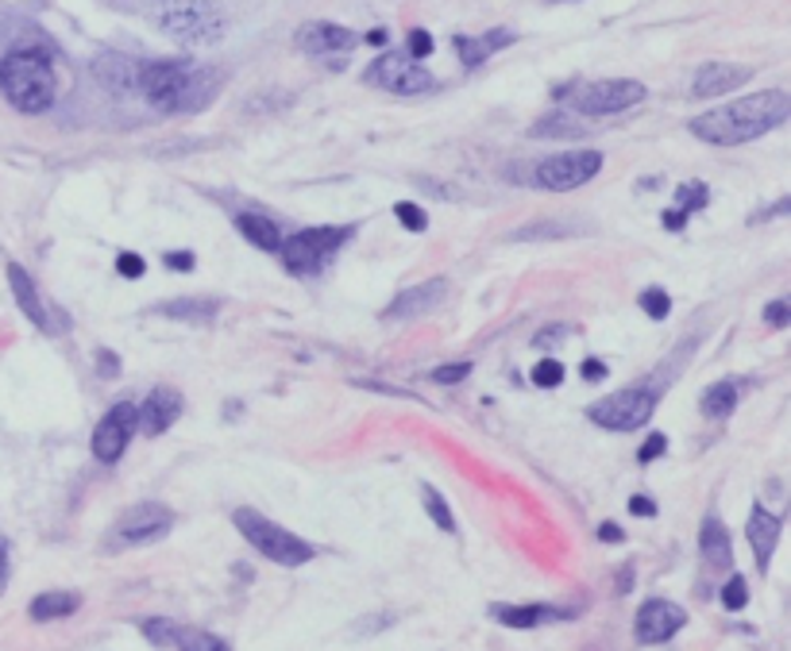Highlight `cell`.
Masks as SVG:
<instances>
[{
    "label": "cell",
    "instance_id": "obj_39",
    "mask_svg": "<svg viewBox=\"0 0 791 651\" xmlns=\"http://www.w3.org/2000/svg\"><path fill=\"white\" fill-rule=\"evenodd\" d=\"M429 54H433V35L429 32H409V59H429Z\"/></svg>",
    "mask_w": 791,
    "mask_h": 651
},
{
    "label": "cell",
    "instance_id": "obj_3",
    "mask_svg": "<svg viewBox=\"0 0 791 651\" xmlns=\"http://www.w3.org/2000/svg\"><path fill=\"white\" fill-rule=\"evenodd\" d=\"M0 93L16 112L39 116L54 104L59 97V77H54V62L39 47H16L0 59Z\"/></svg>",
    "mask_w": 791,
    "mask_h": 651
},
{
    "label": "cell",
    "instance_id": "obj_45",
    "mask_svg": "<svg viewBox=\"0 0 791 651\" xmlns=\"http://www.w3.org/2000/svg\"><path fill=\"white\" fill-rule=\"evenodd\" d=\"M660 221H664V228H668V231H680V228H683V221H688V212L672 209V212H664Z\"/></svg>",
    "mask_w": 791,
    "mask_h": 651
},
{
    "label": "cell",
    "instance_id": "obj_10",
    "mask_svg": "<svg viewBox=\"0 0 791 651\" xmlns=\"http://www.w3.org/2000/svg\"><path fill=\"white\" fill-rule=\"evenodd\" d=\"M598 170H603V154L598 151H564V154H553V159L536 162L533 181L553 189V193H564V189L588 186Z\"/></svg>",
    "mask_w": 791,
    "mask_h": 651
},
{
    "label": "cell",
    "instance_id": "obj_27",
    "mask_svg": "<svg viewBox=\"0 0 791 651\" xmlns=\"http://www.w3.org/2000/svg\"><path fill=\"white\" fill-rule=\"evenodd\" d=\"M733 405H738V389H733V381H715V386L703 393V401H699L703 416H710V421H722V416H730Z\"/></svg>",
    "mask_w": 791,
    "mask_h": 651
},
{
    "label": "cell",
    "instance_id": "obj_15",
    "mask_svg": "<svg viewBox=\"0 0 791 651\" xmlns=\"http://www.w3.org/2000/svg\"><path fill=\"white\" fill-rule=\"evenodd\" d=\"M444 293H448V281L444 278H433V281H425V286H409L406 293H398L391 305H386L383 316L386 321H413V316H425L441 305Z\"/></svg>",
    "mask_w": 791,
    "mask_h": 651
},
{
    "label": "cell",
    "instance_id": "obj_5",
    "mask_svg": "<svg viewBox=\"0 0 791 651\" xmlns=\"http://www.w3.org/2000/svg\"><path fill=\"white\" fill-rule=\"evenodd\" d=\"M232 525L239 528V536H244L259 555H267L271 563H279V567H301V563H309V559L317 555L313 543L286 533L279 521L256 513V509H236V513H232Z\"/></svg>",
    "mask_w": 791,
    "mask_h": 651
},
{
    "label": "cell",
    "instance_id": "obj_1",
    "mask_svg": "<svg viewBox=\"0 0 791 651\" xmlns=\"http://www.w3.org/2000/svg\"><path fill=\"white\" fill-rule=\"evenodd\" d=\"M791 116V97L783 89H765V93L741 97L722 109H710L703 116L691 120V136L715 147H738L749 139L768 136L773 127H780Z\"/></svg>",
    "mask_w": 791,
    "mask_h": 651
},
{
    "label": "cell",
    "instance_id": "obj_41",
    "mask_svg": "<svg viewBox=\"0 0 791 651\" xmlns=\"http://www.w3.org/2000/svg\"><path fill=\"white\" fill-rule=\"evenodd\" d=\"M568 336H571V328H568V324H553V328L536 331V336H533V347H541V351H545V347H553L556 339H568Z\"/></svg>",
    "mask_w": 791,
    "mask_h": 651
},
{
    "label": "cell",
    "instance_id": "obj_47",
    "mask_svg": "<svg viewBox=\"0 0 791 651\" xmlns=\"http://www.w3.org/2000/svg\"><path fill=\"white\" fill-rule=\"evenodd\" d=\"M598 540H603V543H621V540H626V533H621L618 525H603V528H598Z\"/></svg>",
    "mask_w": 791,
    "mask_h": 651
},
{
    "label": "cell",
    "instance_id": "obj_8",
    "mask_svg": "<svg viewBox=\"0 0 791 651\" xmlns=\"http://www.w3.org/2000/svg\"><path fill=\"white\" fill-rule=\"evenodd\" d=\"M641 101H645V85L633 82V77L591 82V85H579L576 93H571V109L583 112V116H614V112H626Z\"/></svg>",
    "mask_w": 791,
    "mask_h": 651
},
{
    "label": "cell",
    "instance_id": "obj_21",
    "mask_svg": "<svg viewBox=\"0 0 791 651\" xmlns=\"http://www.w3.org/2000/svg\"><path fill=\"white\" fill-rule=\"evenodd\" d=\"M514 42V32H506V27H494V32L486 35H456V51H460V62L468 70L483 66L486 59H491L494 51H503V47H510Z\"/></svg>",
    "mask_w": 791,
    "mask_h": 651
},
{
    "label": "cell",
    "instance_id": "obj_19",
    "mask_svg": "<svg viewBox=\"0 0 791 651\" xmlns=\"http://www.w3.org/2000/svg\"><path fill=\"white\" fill-rule=\"evenodd\" d=\"M745 533H749V548H753V555H757V567L761 571H768V563H773V551H776V543H780V521H776L768 509H753L749 513V525H745Z\"/></svg>",
    "mask_w": 791,
    "mask_h": 651
},
{
    "label": "cell",
    "instance_id": "obj_20",
    "mask_svg": "<svg viewBox=\"0 0 791 651\" xmlns=\"http://www.w3.org/2000/svg\"><path fill=\"white\" fill-rule=\"evenodd\" d=\"M491 617L506 628H541L548 621H568V610L556 605H491Z\"/></svg>",
    "mask_w": 791,
    "mask_h": 651
},
{
    "label": "cell",
    "instance_id": "obj_38",
    "mask_svg": "<svg viewBox=\"0 0 791 651\" xmlns=\"http://www.w3.org/2000/svg\"><path fill=\"white\" fill-rule=\"evenodd\" d=\"M706 204V186H680V212H695V209H703Z\"/></svg>",
    "mask_w": 791,
    "mask_h": 651
},
{
    "label": "cell",
    "instance_id": "obj_28",
    "mask_svg": "<svg viewBox=\"0 0 791 651\" xmlns=\"http://www.w3.org/2000/svg\"><path fill=\"white\" fill-rule=\"evenodd\" d=\"M174 648L178 651H232L221 636L201 633V628H178V633H174Z\"/></svg>",
    "mask_w": 791,
    "mask_h": 651
},
{
    "label": "cell",
    "instance_id": "obj_36",
    "mask_svg": "<svg viewBox=\"0 0 791 651\" xmlns=\"http://www.w3.org/2000/svg\"><path fill=\"white\" fill-rule=\"evenodd\" d=\"M468 374H471V363H448V366H436L433 381H441V386H456V381H464Z\"/></svg>",
    "mask_w": 791,
    "mask_h": 651
},
{
    "label": "cell",
    "instance_id": "obj_29",
    "mask_svg": "<svg viewBox=\"0 0 791 651\" xmlns=\"http://www.w3.org/2000/svg\"><path fill=\"white\" fill-rule=\"evenodd\" d=\"M421 501H425V513L433 516V525L441 528V533H456V516H452L448 501H444L433 486H421Z\"/></svg>",
    "mask_w": 791,
    "mask_h": 651
},
{
    "label": "cell",
    "instance_id": "obj_18",
    "mask_svg": "<svg viewBox=\"0 0 791 651\" xmlns=\"http://www.w3.org/2000/svg\"><path fill=\"white\" fill-rule=\"evenodd\" d=\"M9 286H12V297H16V305L24 309V316L35 324V328L59 331V324H54V321H51V313H47L44 297H39V289H35L32 274H27L20 263H12V266H9Z\"/></svg>",
    "mask_w": 791,
    "mask_h": 651
},
{
    "label": "cell",
    "instance_id": "obj_31",
    "mask_svg": "<svg viewBox=\"0 0 791 651\" xmlns=\"http://www.w3.org/2000/svg\"><path fill=\"white\" fill-rule=\"evenodd\" d=\"M722 605L730 613H738V610H745V605H749V586H745V578H741V575H733L730 583L722 586Z\"/></svg>",
    "mask_w": 791,
    "mask_h": 651
},
{
    "label": "cell",
    "instance_id": "obj_46",
    "mask_svg": "<svg viewBox=\"0 0 791 651\" xmlns=\"http://www.w3.org/2000/svg\"><path fill=\"white\" fill-rule=\"evenodd\" d=\"M583 378H588V381H598V378H606V366L598 363V359H588V363H583Z\"/></svg>",
    "mask_w": 791,
    "mask_h": 651
},
{
    "label": "cell",
    "instance_id": "obj_43",
    "mask_svg": "<svg viewBox=\"0 0 791 651\" xmlns=\"http://www.w3.org/2000/svg\"><path fill=\"white\" fill-rule=\"evenodd\" d=\"M162 263L171 266V271H182V274H186V271H194V254H189V251H171V254H166V259H162Z\"/></svg>",
    "mask_w": 791,
    "mask_h": 651
},
{
    "label": "cell",
    "instance_id": "obj_23",
    "mask_svg": "<svg viewBox=\"0 0 791 651\" xmlns=\"http://www.w3.org/2000/svg\"><path fill=\"white\" fill-rule=\"evenodd\" d=\"M155 313L171 316V321H186V324H209L221 313V301L213 297H178V301H162Z\"/></svg>",
    "mask_w": 791,
    "mask_h": 651
},
{
    "label": "cell",
    "instance_id": "obj_37",
    "mask_svg": "<svg viewBox=\"0 0 791 651\" xmlns=\"http://www.w3.org/2000/svg\"><path fill=\"white\" fill-rule=\"evenodd\" d=\"M116 271H120V278H144V254H132V251H124L116 259Z\"/></svg>",
    "mask_w": 791,
    "mask_h": 651
},
{
    "label": "cell",
    "instance_id": "obj_2",
    "mask_svg": "<svg viewBox=\"0 0 791 651\" xmlns=\"http://www.w3.org/2000/svg\"><path fill=\"white\" fill-rule=\"evenodd\" d=\"M136 93H144L147 104L159 112H201L221 93V70L194 66L186 59L144 62L136 77Z\"/></svg>",
    "mask_w": 791,
    "mask_h": 651
},
{
    "label": "cell",
    "instance_id": "obj_25",
    "mask_svg": "<svg viewBox=\"0 0 791 651\" xmlns=\"http://www.w3.org/2000/svg\"><path fill=\"white\" fill-rule=\"evenodd\" d=\"M236 228H239V236H244L251 247H259V251H279V247H282V231H279V224L267 221V216H256V212H244V216H236Z\"/></svg>",
    "mask_w": 791,
    "mask_h": 651
},
{
    "label": "cell",
    "instance_id": "obj_6",
    "mask_svg": "<svg viewBox=\"0 0 791 651\" xmlns=\"http://www.w3.org/2000/svg\"><path fill=\"white\" fill-rule=\"evenodd\" d=\"M348 228H306L298 236L282 239V263L289 274H317L332 254L341 251V243L348 239Z\"/></svg>",
    "mask_w": 791,
    "mask_h": 651
},
{
    "label": "cell",
    "instance_id": "obj_13",
    "mask_svg": "<svg viewBox=\"0 0 791 651\" xmlns=\"http://www.w3.org/2000/svg\"><path fill=\"white\" fill-rule=\"evenodd\" d=\"M683 625H688V613H683L676 601L653 598L638 610V625H633V633H638L641 643H664V640H672Z\"/></svg>",
    "mask_w": 791,
    "mask_h": 651
},
{
    "label": "cell",
    "instance_id": "obj_4",
    "mask_svg": "<svg viewBox=\"0 0 791 651\" xmlns=\"http://www.w3.org/2000/svg\"><path fill=\"white\" fill-rule=\"evenodd\" d=\"M159 32L186 47H209V42L224 39L228 16H224L221 0H171L159 12Z\"/></svg>",
    "mask_w": 791,
    "mask_h": 651
},
{
    "label": "cell",
    "instance_id": "obj_50",
    "mask_svg": "<svg viewBox=\"0 0 791 651\" xmlns=\"http://www.w3.org/2000/svg\"><path fill=\"white\" fill-rule=\"evenodd\" d=\"M367 42H374V47H383L386 35H383V32H371V35H367Z\"/></svg>",
    "mask_w": 791,
    "mask_h": 651
},
{
    "label": "cell",
    "instance_id": "obj_14",
    "mask_svg": "<svg viewBox=\"0 0 791 651\" xmlns=\"http://www.w3.org/2000/svg\"><path fill=\"white\" fill-rule=\"evenodd\" d=\"M749 77H753V70L738 66V62H706V66H699L695 82H691V93H695L699 101H710V97L733 93V89L745 85Z\"/></svg>",
    "mask_w": 791,
    "mask_h": 651
},
{
    "label": "cell",
    "instance_id": "obj_33",
    "mask_svg": "<svg viewBox=\"0 0 791 651\" xmlns=\"http://www.w3.org/2000/svg\"><path fill=\"white\" fill-rule=\"evenodd\" d=\"M641 309H645L653 321H664L668 309H672V297L664 293V289H645V293H641Z\"/></svg>",
    "mask_w": 791,
    "mask_h": 651
},
{
    "label": "cell",
    "instance_id": "obj_9",
    "mask_svg": "<svg viewBox=\"0 0 791 651\" xmlns=\"http://www.w3.org/2000/svg\"><path fill=\"white\" fill-rule=\"evenodd\" d=\"M653 409H656V393L645 386H638V389H618L610 398L595 401V405L588 409V416L598 424V428L633 431V428H641V424H648Z\"/></svg>",
    "mask_w": 791,
    "mask_h": 651
},
{
    "label": "cell",
    "instance_id": "obj_32",
    "mask_svg": "<svg viewBox=\"0 0 791 651\" xmlns=\"http://www.w3.org/2000/svg\"><path fill=\"white\" fill-rule=\"evenodd\" d=\"M144 636L151 643H159V648H166V643H174V633H178V625H171V621H162V617H151V621H144Z\"/></svg>",
    "mask_w": 791,
    "mask_h": 651
},
{
    "label": "cell",
    "instance_id": "obj_42",
    "mask_svg": "<svg viewBox=\"0 0 791 651\" xmlns=\"http://www.w3.org/2000/svg\"><path fill=\"white\" fill-rule=\"evenodd\" d=\"M765 321L773 324V328H783V324L791 321V305L788 301H773V305L765 309Z\"/></svg>",
    "mask_w": 791,
    "mask_h": 651
},
{
    "label": "cell",
    "instance_id": "obj_49",
    "mask_svg": "<svg viewBox=\"0 0 791 651\" xmlns=\"http://www.w3.org/2000/svg\"><path fill=\"white\" fill-rule=\"evenodd\" d=\"M97 366H101V374H116L120 359H116V355H109V351H101V355H97Z\"/></svg>",
    "mask_w": 791,
    "mask_h": 651
},
{
    "label": "cell",
    "instance_id": "obj_11",
    "mask_svg": "<svg viewBox=\"0 0 791 651\" xmlns=\"http://www.w3.org/2000/svg\"><path fill=\"white\" fill-rule=\"evenodd\" d=\"M174 528V513L159 501H139L128 513L120 516L112 528V543L116 548H139V543H155Z\"/></svg>",
    "mask_w": 791,
    "mask_h": 651
},
{
    "label": "cell",
    "instance_id": "obj_44",
    "mask_svg": "<svg viewBox=\"0 0 791 651\" xmlns=\"http://www.w3.org/2000/svg\"><path fill=\"white\" fill-rule=\"evenodd\" d=\"M630 513H633V516H656V505H653V501H648V498H641V493H638V498H630Z\"/></svg>",
    "mask_w": 791,
    "mask_h": 651
},
{
    "label": "cell",
    "instance_id": "obj_34",
    "mask_svg": "<svg viewBox=\"0 0 791 651\" xmlns=\"http://www.w3.org/2000/svg\"><path fill=\"white\" fill-rule=\"evenodd\" d=\"M394 216H398L401 228H406V231H425L429 228V216L413 201H401L398 209H394Z\"/></svg>",
    "mask_w": 791,
    "mask_h": 651
},
{
    "label": "cell",
    "instance_id": "obj_12",
    "mask_svg": "<svg viewBox=\"0 0 791 651\" xmlns=\"http://www.w3.org/2000/svg\"><path fill=\"white\" fill-rule=\"evenodd\" d=\"M132 431H136V405H132V401H120V405H112L109 413L101 416V424H97L94 455L101 459V463H116V459L124 455V448H128Z\"/></svg>",
    "mask_w": 791,
    "mask_h": 651
},
{
    "label": "cell",
    "instance_id": "obj_17",
    "mask_svg": "<svg viewBox=\"0 0 791 651\" xmlns=\"http://www.w3.org/2000/svg\"><path fill=\"white\" fill-rule=\"evenodd\" d=\"M178 416H182V398L174 393V389L159 386L151 398L136 409V428L144 431V436H162V431L171 428Z\"/></svg>",
    "mask_w": 791,
    "mask_h": 651
},
{
    "label": "cell",
    "instance_id": "obj_26",
    "mask_svg": "<svg viewBox=\"0 0 791 651\" xmlns=\"http://www.w3.org/2000/svg\"><path fill=\"white\" fill-rule=\"evenodd\" d=\"M77 605H82V598L70 590H47L39 593V598L32 601V621H62L70 617V613H77Z\"/></svg>",
    "mask_w": 791,
    "mask_h": 651
},
{
    "label": "cell",
    "instance_id": "obj_16",
    "mask_svg": "<svg viewBox=\"0 0 791 651\" xmlns=\"http://www.w3.org/2000/svg\"><path fill=\"white\" fill-rule=\"evenodd\" d=\"M359 42V35L351 27L329 24V20H313L298 32V47L306 54H344Z\"/></svg>",
    "mask_w": 791,
    "mask_h": 651
},
{
    "label": "cell",
    "instance_id": "obj_40",
    "mask_svg": "<svg viewBox=\"0 0 791 651\" xmlns=\"http://www.w3.org/2000/svg\"><path fill=\"white\" fill-rule=\"evenodd\" d=\"M664 451H668V436H648L645 448L638 451V463H653V459H660Z\"/></svg>",
    "mask_w": 791,
    "mask_h": 651
},
{
    "label": "cell",
    "instance_id": "obj_35",
    "mask_svg": "<svg viewBox=\"0 0 791 651\" xmlns=\"http://www.w3.org/2000/svg\"><path fill=\"white\" fill-rule=\"evenodd\" d=\"M533 381L541 389H556L564 381V363H556V359H545V363H536Z\"/></svg>",
    "mask_w": 791,
    "mask_h": 651
},
{
    "label": "cell",
    "instance_id": "obj_7",
    "mask_svg": "<svg viewBox=\"0 0 791 651\" xmlns=\"http://www.w3.org/2000/svg\"><path fill=\"white\" fill-rule=\"evenodd\" d=\"M367 82L386 89V93L418 97V93H429V89H433L436 77L429 74L418 59H409V54H401V51H386L367 66Z\"/></svg>",
    "mask_w": 791,
    "mask_h": 651
},
{
    "label": "cell",
    "instance_id": "obj_30",
    "mask_svg": "<svg viewBox=\"0 0 791 651\" xmlns=\"http://www.w3.org/2000/svg\"><path fill=\"white\" fill-rule=\"evenodd\" d=\"M529 136H583V127L576 124V120L568 116V112H553V116H545V120H536L533 124V132H529Z\"/></svg>",
    "mask_w": 791,
    "mask_h": 651
},
{
    "label": "cell",
    "instance_id": "obj_48",
    "mask_svg": "<svg viewBox=\"0 0 791 651\" xmlns=\"http://www.w3.org/2000/svg\"><path fill=\"white\" fill-rule=\"evenodd\" d=\"M4 583H9V543L0 540V590H4Z\"/></svg>",
    "mask_w": 791,
    "mask_h": 651
},
{
    "label": "cell",
    "instance_id": "obj_22",
    "mask_svg": "<svg viewBox=\"0 0 791 651\" xmlns=\"http://www.w3.org/2000/svg\"><path fill=\"white\" fill-rule=\"evenodd\" d=\"M94 74L104 89H112L116 97H124V93H136L139 62L124 59V54H101V59L94 62Z\"/></svg>",
    "mask_w": 791,
    "mask_h": 651
},
{
    "label": "cell",
    "instance_id": "obj_24",
    "mask_svg": "<svg viewBox=\"0 0 791 651\" xmlns=\"http://www.w3.org/2000/svg\"><path fill=\"white\" fill-rule=\"evenodd\" d=\"M699 548H703V555H706V563H710V567H730V563H733L730 533H726V525L718 521V516H706V521H703Z\"/></svg>",
    "mask_w": 791,
    "mask_h": 651
}]
</instances>
